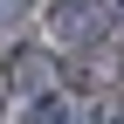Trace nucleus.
<instances>
[{
    "label": "nucleus",
    "instance_id": "obj_1",
    "mask_svg": "<svg viewBox=\"0 0 124 124\" xmlns=\"http://www.w3.org/2000/svg\"><path fill=\"white\" fill-rule=\"evenodd\" d=\"M14 7H21V0H0V14H14Z\"/></svg>",
    "mask_w": 124,
    "mask_h": 124
}]
</instances>
